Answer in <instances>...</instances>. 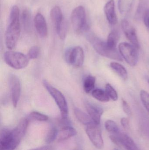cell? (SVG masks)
I'll return each mask as SVG.
<instances>
[{
  "label": "cell",
  "mask_w": 149,
  "mask_h": 150,
  "mask_svg": "<svg viewBox=\"0 0 149 150\" xmlns=\"http://www.w3.org/2000/svg\"><path fill=\"white\" fill-rule=\"evenodd\" d=\"M25 120H22L15 128L1 130L0 150H14L18 146L29 126Z\"/></svg>",
  "instance_id": "1"
},
{
  "label": "cell",
  "mask_w": 149,
  "mask_h": 150,
  "mask_svg": "<svg viewBox=\"0 0 149 150\" xmlns=\"http://www.w3.org/2000/svg\"><path fill=\"white\" fill-rule=\"evenodd\" d=\"M21 33L20 10L18 6H12L9 16V23L5 35V43L9 50L16 46Z\"/></svg>",
  "instance_id": "2"
},
{
  "label": "cell",
  "mask_w": 149,
  "mask_h": 150,
  "mask_svg": "<svg viewBox=\"0 0 149 150\" xmlns=\"http://www.w3.org/2000/svg\"><path fill=\"white\" fill-rule=\"evenodd\" d=\"M89 31L86 33L87 38L94 50L97 53L104 57L115 60L122 61L121 56L116 49H112L108 45L106 42L103 41Z\"/></svg>",
  "instance_id": "3"
},
{
  "label": "cell",
  "mask_w": 149,
  "mask_h": 150,
  "mask_svg": "<svg viewBox=\"0 0 149 150\" xmlns=\"http://www.w3.org/2000/svg\"><path fill=\"white\" fill-rule=\"evenodd\" d=\"M71 22L74 30L78 33H86L90 30V26L87 19L85 9L80 5L72 11Z\"/></svg>",
  "instance_id": "4"
},
{
  "label": "cell",
  "mask_w": 149,
  "mask_h": 150,
  "mask_svg": "<svg viewBox=\"0 0 149 150\" xmlns=\"http://www.w3.org/2000/svg\"><path fill=\"white\" fill-rule=\"evenodd\" d=\"M50 17L59 37L61 40L65 39L67 34V25L60 7H53L50 12Z\"/></svg>",
  "instance_id": "5"
},
{
  "label": "cell",
  "mask_w": 149,
  "mask_h": 150,
  "mask_svg": "<svg viewBox=\"0 0 149 150\" xmlns=\"http://www.w3.org/2000/svg\"><path fill=\"white\" fill-rule=\"evenodd\" d=\"M4 60L5 63L14 69H23L27 67L29 59L27 55L22 53L9 51L4 54Z\"/></svg>",
  "instance_id": "6"
},
{
  "label": "cell",
  "mask_w": 149,
  "mask_h": 150,
  "mask_svg": "<svg viewBox=\"0 0 149 150\" xmlns=\"http://www.w3.org/2000/svg\"><path fill=\"white\" fill-rule=\"evenodd\" d=\"M43 84L45 89L55 100L60 110L61 116L67 117L68 114V105L64 94L46 80H44L43 81Z\"/></svg>",
  "instance_id": "7"
},
{
  "label": "cell",
  "mask_w": 149,
  "mask_h": 150,
  "mask_svg": "<svg viewBox=\"0 0 149 150\" xmlns=\"http://www.w3.org/2000/svg\"><path fill=\"white\" fill-rule=\"evenodd\" d=\"M66 61L67 63L76 68L81 67L85 60L84 50L80 46H76L66 51Z\"/></svg>",
  "instance_id": "8"
},
{
  "label": "cell",
  "mask_w": 149,
  "mask_h": 150,
  "mask_svg": "<svg viewBox=\"0 0 149 150\" xmlns=\"http://www.w3.org/2000/svg\"><path fill=\"white\" fill-rule=\"evenodd\" d=\"M135 47L126 42L120 43L119 49L120 53L128 64L134 67L138 62V56Z\"/></svg>",
  "instance_id": "9"
},
{
  "label": "cell",
  "mask_w": 149,
  "mask_h": 150,
  "mask_svg": "<svg viewBox=\"0 0 149 150\" xmlns=\"http://www.w3.org/2000/svg\"><path fill=\"white\" fill-rule=\"evenodd\" d=\"M99 125L93 122L87 126L86 131L93 144L97 149H101L104 146V142Z\"/></svg>",
  "instance_id": "10"
},
{
  "label": "cell",
  "mask_w": 149,
  "mask_h": 150,
  "mask_svg": "<svg viewBox=\"0 0 149 150\" xmlns=\"http://www.w3.org/2000/svg\"><path fill=\"white\" fill-rule=\"evenodd\" d=\"M109 137L114 144L126 150H138L134 140L125 133L120 132L116 134L111 135Z\"/></svg>",
  "instance_id": "11"
},
{
  "label": "cell",
  "mask_w": 149,
  "mask_h": 150,
  "mask_svg": "<svg viewBox=\"0 0 149 150\" xmlns=\"http://www.w3.org/2000/svg\"><path fill=\"white\" fill-rule=\"evenodd\" d=\"M9 86L11 93V100L14 107H16L21 94V83L16 75L10 74L8 78Z\"/></svg>",
  "instance_id": "12"
},
{
  "label": "cell",
  "mask_w": 149,
  "mask_h": 150,
  "mask_svg": "<svg viewBox=\"0 0 149 150\" xmlns=\"http://www.w3.org/2000/svg\"><path fill=\"white\" fill-rule=\"evenodd\" d=\"M121 27L122 31L128 39L132 43L136 48H139V43L136 34V31L134 26L126 19L121 22Z\"/></svg>",
  "instance_id": "13"
},
{
  "label": "cell",
  "mask_w": 149,
  "mask_h": 150,
  "mask_svg": "<svg viewBox=\"0 0 149 150\" xmlns=\"http://www.w3.org/2000/svg\"><path fill=\"white\" fill-rule=\"evenodd\" d=\"M85 105L88 115L94 122L96 124H100L103 112L102 108L98 105L88 101L85 102Z\"/></svg>",
  "instance_id": "14"
},
{
  "label": "cell",
  "mask_w": 149,
  "mask_h": 150,
  "mask_svg": "<svg viewBox=\"0 0 149 150\" xmlns=\"http://www.w3.org/2000/svg\"><path fill=\"white\" fill-rule=\"evenodd\" d=\"M34 24L37 32L42 38H45L48 35L47 23L44 16L38 13L34 18Z\"/></svg>",
  "instance_id": "15"
},
{
  "label": "cell",
  "mask_w": 149,
  "mask_h": 150,
  "mask_svg": "<svg viewBox=\"0 0 149 150\" xmlns=\"http://www.w3.org/2000/svg\"><path fill=\"white\" fill-rule=\"evenodd\" d=\"M104 13L106 18L110 24H116L117 23V17L115 10L114 0H109L104 6Z\"/></svg>",
  "instance_id": "16"
},
{
  "label": "cell",
  "mask_w": 149,
  "mask_h": 150,
  "mask_svg": "<svg viewBox=\"0 0 149 150\" xmlns=\"http://www.w3.org/2000/svg\"><path fill=\"white\" fill-rule=\"evenodd\" d=\"M77 131L72 126L61 128L58 134V140L62 142L67 140L77 134Z\"/></svg>",
  "instance_id": "17"
},
{
  "label": "cell",
  "mask_w": 149,
  "mask_h": 150,
  "mask_svg": "<svg viewBox=\"0 0 149 150\" xmlns=\"http://www.w3.org/2000/svg\"><path fill=\"white\" fill-rule=\"evenodd\" d=\"M74 113L75 116L79 121L84 125L87 126L94 122L88 115L84 112L79 108H74Z\"/></svg>",
  "instance_id": "18"
},
{
  "label": "cell",
  "mask_w": 149,
  "mask_h": 150,
  "mask_svg": "<svg viewBox=\"0 0 149 150\" xmlns=\"http://www.w3.org/2000/svg\"><path fill=\"white\" fill-rule=\"evenodd\" d=\"M110 67L115 72L124 80L128 78V74L125 68L120 63L116 62H112L110 63Z\"/></svg>",
  "instance_id": "19"
},
{
  "label": "cell",
  "mask_w": 149,
  "mask_h": 150,
  "mask_svg": "<svg viewBox=\"0 0 149 150\" xmlns=\"http://www.w3.org/2000/svg\"><path fill=\"white\" fill-rule=\"evenodd\" d=\"M134 0H119L118 8L122 14L126 15L131 10Z\"/></svg>",
  "instance_id": "20"
},
{
  "label": "cell",
  "mask_w": 149,
  "mask_h": 150,
  "mask_svg": "<svg viewBox=\"0 0 149 150\" xmlns=\"http://www.w3.org/2000/svg\"><path fill=\"white\" fill-rule=\"evenodd\" d=\"M120 38V33L117 30L112 31L108 37L107 44L112 49H116V45Z\"/></svg>",
  "instance_id": "21"
},
{
  "label": "cell",
  "mask_w": 149,
  "mask_h": 150,
  "mask_svg": "<svg viewBox=\"0 0 149 150\" xmlns=\"http://www.w3.org/2000/svg\"><path fill=\"white\" fill-rule=\"evenodd\" d=\"M95 78L93 76L89 75L84 79L83 82V89L86 93L92 91L95 86Z\"/></svg>",
  "instance_id": "22"
},
{
  "label": "cell",
  "mask_w": 149,
  "mask_h": 150,
  "mask_svg": "<svg viewBox=\"0 0 149 150\" xmlns=\"http://www.w3.org/2000/svg\"><path fill=\"white\" fill-rule=\"evenodd\" d=\"M93 97L99 101L101 102H108L109 100V98L106 92L103 90L100 89L94 90L92 91Z\"/></svg>",
  "instance_id": "23"
},
{
  "label": "cell",
  "mask_w": 149,
  "mask_h": 150,
  "mask_svg": "<svg viewBox=\"0 0 149 150\" xmlns=\"http://www.w3.org/2000/svg\"><path fill=\"white\" fill-rule=\"evenodd\" d=\"M31 14L30 11L28 9H25L23 11L21 16V19L25 28L29 29L31 23Z\"/></svg>",
  "instance_id": "24"
},
{
  "label": "cell",
  "mask_w": 149,
  "mask_h": 150,
  "mask_svg": "<svg viewBox=\"0 0 149 150\" xmlns=\"http://www.w3.org/2000/svg\"><path fill=\"white\" fill-rule=\"evenodd\" d=\"M106 130L112 134H116L120 133V129L118 125L113 121L108 120L105 122Z\"/></svg>",
  "instance_id": "25"
},
{
  "label": "cell",
  "mask_w": 149,
  "mask_h": 150,
  "mask_svg": "<svg viewBox=\"0 0 149 150\" xmlns=\"http://www.w3.org/2000/svg\"><path fill=\"white\" fill-rule=\"evenodd\" d=\"M27 118L30 121L31 120L46 121L48 120V117L47 115L37 112H31Z\"/></svg>",
  "instance_id": "26"
},
{
  "label": "cell",
  "mask_w": 149,
  "mask_h": 150,
  "mask_svg": "<svg viewBox=\"0 0 149 150\" xmlns=\"http://www.w3.org/2000/svg\"><path fill=\"white\" fill-rule=\"evenodd\" d=\"M58 134V132L57 127L55 126L52 127L48 131L45 137V141L46 143L50 144L53 142L57 137Z\"/></svg>",
  "instance_id": "27"
},
{
  "label": "cell",
  "mask_w": 149,
  "mask_h": 150,
  "mask_svg": "<svg viewBox=\"0 0 149 150\" xmlns=\"http://www.w3.org/2000/svg\"><path fill=\"white\" fill-rule=\"evenodd\" d=\"M106 92L109 98L113 100L116 101L118 100V95L117 92L114 88L109 83H107L106 86Z\"/></svg>",
  "instance_id": "28"
},
{
  "label": "cell",
  "mask_w": 149,
  "mask_h": 150,
  "mask_svg": "<svg viewBox=\"0 0 149 150\" xmlns=\"http://www.w3.org/2000/svg\"><path fill=\"white\" fill-rule=\"evenodd\" d=\"M39 52H40V49L39 47L36 46H35L30 48L27 55L29 59H35L38 58L39 55Z\"/></svg>",
  "instance_id": "29"
},
{
  "label": "cell",
  "mask_w": 149,
  "mask_h": 150,
  "mask_svg": "<svg viewBox=\"0 0 149 150\" xmlns=\"http://www.w3.org/2000/svg\"><path fill=\"white\" fill-rule=\"evenodd\" d=\"M140 96L143 104L149 113V93L144 90H141Z\"/></svg>",
  "instance_id": "30"
},
{
  "label": "cell",
  "mask_w": 149,
  "mask_h": 150,
  "mask_svg": "<svg viewBox=\"0 0 149 150\" xmlns=\"http://www.w3.org/2000/svg\"><path fill=\"white\" fill-rule=\"evenodd\" d=\"M122 106L123 111L128 116H130L132 114L131 109L127 102L124 100H122Z\"/></svg>",
  "instance_id": "31"
},
{
  "label": "cell",
  "mask_w": 149,
  "mask_h": 150,
  "mask_svg": "<svg viewBox=\"0 0 149 150\" xmlns=\"http://www.w3.org/2000/svg\"><path fill=\"white\" fill-rule=\"evenodd\" d=\"M143 22L146 27L149 28V8L144 11L143 16Z\"/></svg>",
  "instance_id": "32"
},
{
  "label": "cell",
  "mask_w": 149,
  "mask_h": 150,
  "mask_svg": "<svg viewBox=\"0 0 149 150\" xmlns=\"http://www.w3.org/2000/svg\"><path fill=\"white\" fill-rule=\"evenodd\" d=\"M121 123L122 126L125 129H128L130 128L129 120L127 118H122L121 120Z\"/></svg>",
  "instance_id": "33"
},
{
  "label": "cell",
  "mask_w": 149,
  "mask_h": 150,
  "mask_svg": "<svg viewBox=\"0 0 149 150\" xmlns=\"http://www.w3.org/2000/svg\"><path fill=\"white\" fill-rule=\"evenodd\" d=\"M31 150H52L50 148L47 147H43V148H38V149H34Z\"/></svg>",
  "instance_id": "34"
},
{
  "label": "cell",
  "mask_w": 149,
  "mask_h": 150,
  "mask_svg": "<svg viewBox=\"0 0 149 150\" xmlns=\"http://www.w3.org/2000/svg\"><path fill=\"white\" fill-rule=\"evenodd\" d=\"M148 83H149V79L148 80Z\"/></svg>",
  "instance_id": "35"
},
{
  "label": "cell",
  "mask_w": 149,
  "mask_h": 150,
  "mask_svg": "<svg viewBox=\"0 0 149 150\" xmlns=\"http://www.w3.org/2000/svg\"><path fill=\"white\" fill-rule=\"evenodd\" d=\"M77 150V149H75V150Z\"/></svg>",
  "instance_id": "36"
},
{
  "label": "cell",
  "mask_w": 149,
  "mask_h": 150,
  "mask_svg": "<svg viewBox=\"0 0 149 150\" xmlns=\"http://www.w3.org/2000/svg\"><path fill=\"white\" fill-rule=\"evenodd\" d=\"M114 150H117V149H115Z\"/></svg>",
  "instance_id": "37"
}]
</instances>
